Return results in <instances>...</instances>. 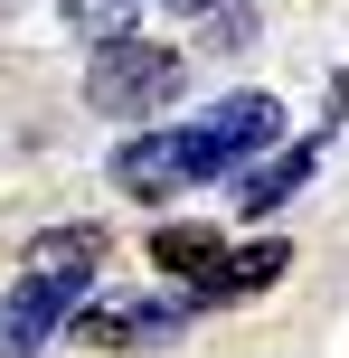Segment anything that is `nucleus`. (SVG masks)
Here are the masks:
<instances>
[{
  "mask_svg": "<svg viewBox=\"0 0 349 358\" xmlns=\"http://www.w3.org/2000/svg\"><path fill=\"white\" fill-rule=\"evenodd\" d=\"M274 132H283L274 94H227V104L199 113V123L132 132V142L113 151V189H123V198H180V189H199V179H227L236 161L274 151Z\"/></svg>",
  "mask_w": 349,
  "mask_h": 358,
  "instance_id": "f257e3e1",
  "label": "nucleus"
},
{
  "mask_svg": "<svg viewBox=\"0 0 349 358\" xmlns=\"http://www.w3.org/2000/svg\"><path fill=\"white\" fill-rule=\"evenodd\" d=\"M180 85H189V57L151 48V38H104V48L85 57V104L104 113V123H142V113L180 104Z\"/></svg>",
  "mask_w": 349,
  "mask_h": 358,
  "instance_id": "f03ea898",
  "label": "nucleus"
},
{
  "mask_svg": "<svg viewBox=\"0 0 349 358\" xmlns=\"http://www.w3.org/2000/svg\"><path fill=\"white\" fill-rule=\"evenodd\" d=\"M76 302H85V283H48V273H29V283L0 302V358H38L57 330L76 321Z\"/></svg>",
  "mask_w": 349,
  "mask_h": 358,
  "instance_id": "7ed1b4c3",
  "label": "nucleus"
},
{
  "mask_svg": "<svg viewBox=\"0 0 349 358\" xmlns=\"http://www.w3.org/2000/svg\"><path fill=\"white\" fill-rule=\"evenodd\" d=\"M189 330V292L170 302H123V311H76V340L85 349H161Z\"/></svg>",
  "mask_w": 349,
  "mask_h": 358,
  "instance_id": "20e7f679",
  "label": "nucleus"
},
{
  "mask_svg": "<svg viewBox=\"0 0 349 358\" xmlns=\"http://www.w3.org/2000/svg\"><path fill=\"white\" fill-rule=\"evenodd\" d=\"M283 264H293V245H283V236H255V245L218 255V264H208L199 283H180V292H189V311H208V302H245V292L283 283Z\"/></svg>",
  "mask_w": 349,
  "mask_h": 358,
  "instance_id": "39448f33",
  "label": "nucleus"
},
{
  "mask_svg": "<svg viewBox=\"0 0 349 358\" xmlns=\"http://www.w3.org/2000/svg\"><path fill=\"white\" fill-rule=\"evenodd\" d=\"M113 255V227H57L29 245V273H48V283H94Z\"/></svg>",
  "mask_w": 349,
  "mask_h": 358,
  "instance_id": "423d86ee",
  "label": "nucleus"
},
{
  "mask_svg": "<svg viewBox=\"0 0 349 358\" xmlns=\"http://www.w3.org/2000/svg\"><path fill=\"white\" fill-rule=\"evenodd\" d=\"M321 142H331V132H302V142L283 151V161H264V170L245 179V189H236V208H255V217H264V208H283V198H293L302 179H312V161H321Z\"/></svg>",
  "mask_w": 349,
  "mask_h": 358,
  "instance_id": "0eeeda50",
  "label": "nucleus"
},
{
  "mask_svg": "<svg viewBox=\"0 0 349 358\" xmlns=\"http://www.w3.org/2000/svg\"><path fill=\"white\" fill-rule=\"evenodd\" d=\"M218 255H227V245H218L208 227H161V236H151V264H161V273H189V283H199Z\"/></svg>",
  "mask_w": 349,
  "mask_h": 358,
  "instance_id": "6e6552de",
  "label": "nucleus"
},
{
  "mask_svg": "<svg viewBox=\"0 0 349 358\" xmlns=\"http://www.w3.org/2000/svg\"><path fill=\"white\" fill-rule=\"evenodd\" d=\"M132 10H142V0H57V19H66L85 48H104V38H132Z\"/></svg>",
  "mask_w": 349,
  "mask_h": 358,
  "instance_id": "1a4fd4ad",
  "label": "nucleus"
},
{
  "mask_svg": "<svg viewBox=\"0 0 349 358\" xmlns=\"http://www.w3.org/2000/svg\"><path fill=\"white\" fill-rule=\"evenodd\" d=\"M161 10H180V19H199V10H218V0H161Z\"/></svg>",
  "mask_w": 349,
  "mask_h": 358,
  "instance_id": "9d476101",
  "label": "nucleus"
}]
</instances>
